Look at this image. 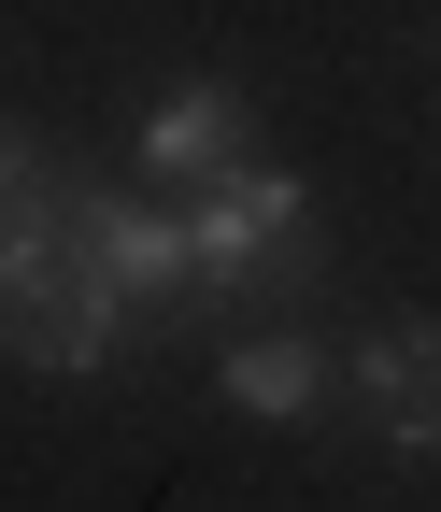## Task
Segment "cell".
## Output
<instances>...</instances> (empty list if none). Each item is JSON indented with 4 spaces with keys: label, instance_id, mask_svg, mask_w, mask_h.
Wrapping results in <instances>:
<instances>
[{
    "label": "cell",
    "instance_id": "7",
    "mask_svg": "<svg viewBox=\"0 0 441 512\" xmlns=\"http://www.w3.org/2000/svg\"><path fill=\"white\" fill-rule=\"evenodd\" d=\"M57 200H72V171H57V143H43V128H15V114H0V228H43Z\"/></svg>",
    "mask_w": 441,
    "mask_h": 512
},
{
    "label": "cell",
    "instance_id": "5",
    "mask_svg": "<svg viewBox=\"0 0 441 512\" xmlns=\"http://www.w3.org/2000/svg\"><path fill=\"white\" fill-rule=\"evenodd\" d=\"M0 356L43 370V384H86V370H114V356H143V328H129L114 299H86V271H57V285H29V299H0Z\"/></svg>",
    "mask_w": 441,
    "mask_h": 512
},
{
    "label": "cell",
    "instance_id": "3",
    "mask_svg": "<svg viewBox=\"0 0 441 512\" xmlns=\"http://www.w3.org/2000/svg\"><path fill=\"white\" fill-rule=\"evenodd\" d=\"M228 157H257V86H228V72H185V86L143 114V143H129V171L171 185V200H185V185H214Z\"/></svg>",
    "mask_w": 441,
    "mask_h": 512
},
{
    "label": "cell",
    "instance_id": "4",
    "mask_svg": "<svg viewBox=\"0 0 441 512\" xmlns=\"http://www.w3.org/2000/svg\"><path fill=\"white\" fill-rule=\"evenodd\" d=\"M342 384H356V427L385 441V456H441V328L385 313V328L342 356Z\"/></svg>",
    "mask_w": 441,
    "mask_h": 512
},
{
    "label": "cell",
    "instance_id": "1",
    "mask_svg": "<svg viewBox=\"0 0 441 512\" xmlns=\"http://www.w3.org/2000/svg\"><path fill=\"white\" fill-rule=\"evenodd\" d=\"M185 256H200V285L257 299V313H313V299H328L313 185H299L285 157H228L214 185H185Z\"/></svg>",
    "mask_w": 441,
    "mask_h": 512
},
{
    "label": "cell",
    "instance_id": "6",
    "mask_svg": "<svg viewBox=\"0 0 441 512\" xmlns=\"http://www.w3.org/2000/svg\"><path fill=\"white\" fill-rule=\"evenodd\" d=\"M214 399L257 413V427H313V413L342 399V356L313 342V328H242V342L214 356Z\"/></svg>",
    "mask_w": 441,
    "mask_h": 512
},
{
    "label": "cell",
    "instance_id": "2",
    "mask_svg": "<svg viewBox=\"0 0 441 512\" xmlns=\"http://www.w3.org/2000/svg\"><path fill=\"white\" fill-rule=\"evenodd\" d=\"M57 228H72L86 299H114L143 342L185 313V285H200V256H185V214H171V200H143V185H86V171H72V214H57Z\"/></svg>",
    "mask_w": 441,
    "mask_h": 512
}]
</instances>
